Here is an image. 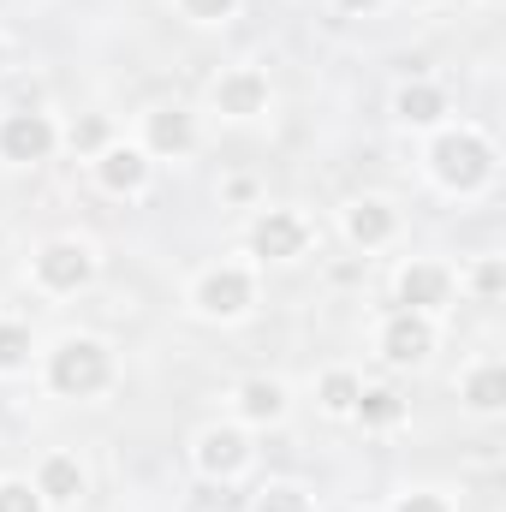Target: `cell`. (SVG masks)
Listing matches in <instances>:
<instances>
[{
    "mask_svg": "<svg viewBox=\"0 0 506 512\" xmlns=\"http://www.w3.org/2000/svg\"><path fill=\"white\" fill-rule=\"evenodd\" d=\"M423 167H429L435 191H447V197H477V191L495 185V173H501V149H495V137H489L483 126H471V120H447V126L429 131Z\"/></svg>",
    "mask_w": 506,
    "mask_h": 512,
    "instance_id": "1",
    "label": "cell"
},
{
    "mask_svg": "<svg viewBox=\"0 0 506 512\" xmlns=\"http://www.w3.org/2000/svg\"><path fill=\"white\" fill-rule=\"evenodd\" d=\"M120 382V358L102 334H60L42 352V387L54 399H102Z\"/></svg>",
    "mask_w": 506,
    "mask_h": 512,
    "instance_id": "2",
    "label": "cell"
},
{
    "mask_svg": "<svg viewBox=\"0 0 506 512\" xmlns=\"http://www.w3.org/2000/svg\"><path fill=\"white\" fill-rule=\"evenodd\" d=\"M256 298H262V286H256V262H209V268H197L191 274V286H185V304H191V316H203V322H245L256 310Z\"/></svg>",
    "mask_w": 506,
    "mask_h": 512,
    "instance_id": "3",
    "label": "cell"
},
{
    "mask_svg": "<svg viewBox=\"0 0 506 512\" xmlns=\"http://www.w3.org/2000/svg\"><path fill=\"white\" fill-rule=\"evenodd\" d=\"M96 274H102V256H96L90 239H78V233L42 239L30 251V286L48 292V298H78V292L96 286Z\"/></svg>",
    "mask_w": 506,
    "mask_h": 512,
    "instance_id": "4",
    "label": "cell"
},
{
    "mask_svg": "<svg viewBox=\"0 0 506 512\" xmlns=\"http://www.w3.org/2000/svg\"><path fill=\"white\" fill-rule=\"evenodd\" d=\"M245 251L256 262H304V256L316 251V221L304 215V209H286V203H268V209H256L251 227H245Z\"/></svg>",
    "mask_w": 506,
    "mask_h": 512,
    "instance_id": "5",
    "label": "cell"
},
{
    "mask_svg": "<svg viewBox=\"0 0 506 512\" xmlns=\"http://www.w3.org/2000/svg\"><path fill=\"white\" fill-rule=\"evenodd\" d=\"M453 298H459V274H453L447 262L411 256V262L393 268V310H417V316H435V322H441V310H447Z\"/></svg>",
    "mask_w": 506,
    "mask_h": 512,
    "instance_id": "6",
    "label": "cell"
},
{
    "mask_svg": "<svg viewBox=\"0 0 506 512\" xmlns=\"http://www.w3.org/2000/svg\"><path fill=\"white\" fill-rule=\"evenodd\" d=\"M251 429L245 423H203L197 435H191V465H197V477H209V483H239L245 471H251Z\"/></svg>",
    "mask_w": 506,
    "mask_h": 512,
    "instance_id": "7",
    "label": "cell"
},
{
    "mask_svg": "<svg viewBox=\"0 0 506 512\" xmlns=\"http://www.w3.org/2000/svg\"><path fill=\"white\" fill-rule=\"evenodd\" d=\"M441 346V322L417 316V310H387L376 328V352L387 370H423Z\"/></svg>",
    "mask_w": 506,
    "mask_h": 512,
    "instance_id": "8",
    "label": "cell"
},
{
    "mask_svg": "<svg viewBox=\"0 0 506 512\" xmlns=\"http://www.w3.org/2000/svg\"><path fill=\"white\" fill-rule=\"evenodd\" d=\"M197 143H203V126H197V114H191L185 102H155V108H143V120H137V149H143L149 161H185Z\"/></svg>",
    "mask_w": 506,
    "mask_h": 512,
    "instance_id": "9",
    "label": "cell"
},
{
    "mask_svg": "<svg viewBox=\"0 0 506 512\" xmlns=\"http://www.w3.org/2000/svg\"><path fill=\"white\" fill-rule=\"evenodd\" d=\"M209 108H215L221 120H233V126H251V120H262V114L274 108V84H268L262 66H227V72L209 84Z\"/></svg>",
    "mask_w": 506,
    "mask_h": 512,
    "instance_id": "10",
    "label": "cell"
},
{
    "mask_svg": "<svg viewBox=\"0 0 506 512\" xmlns=\"http://www.w3.org/2000/svg\"><path fill=\"white\" fill-rule=\"evenodd\" d=\"M60 149V120L42 114V108H18L0 120V161L6 167H36V161H54Z\"/></svg>",
    "mask_w": 506,
    "mask_h": 512,
    "instance_id": "11",
    "label": "cell"
},
{
    "mask_svg": "<svg viewBox=\"0 0 506 512\" xmlns=\"http://www.w3.org/2000/svg\"><path fill=\"white\" fill-rule=\"evenodd\" d=\"M340 233H346V245L352 251H387L393 239H399V203L393 197H381V191H364V197H352L346 209H340Z\"/></svg>",
    "mask_w": 506,
    "mask_h": 512,
    "instance_id": "12",
    "label": "cell"
},
{
    "mask_svg": "<svg viewBox=\"0 0 506 512\" xmlns=\"http://www.w3.org/2000/svg\"><path fill=\"white\" fill-rule=\"evenodd\" d=\"M90 179H96L108 197H143V191H149V179H155V161H149L137 143L114 137L102 155H90Z\"/></svg>",
    "mask_w": 506,
    "mask_h": 512,
    "instance_id": "13",
    "label": "cell"
},
{
    "mask_svg": "<svg viewBox=\"0 0 506 512\" xmlns=\"http://www.w3.org/2000/svg\"><path fill=\"white\" fill-rule=\"evenodd\" d=\"M227 405H233V423H245V429H280L292 411V387L280 376H245V382H233Z\"/></svg>",
    "mask_w": 506,
    "mask_h": 512,
    "instance_id": "14",
    "label": "cell"
},
{
    "mask_svg": "<svg viewBox=\"0 0 506 512\" xmlns=\"http://www.w3.org/2000/svg\"><path fill=\"white\" fill-rule=\"evenodd\" d=\"M30 483H36V495L48 501V512H66V507H78V501L90 495V471H84V459H78V453H66V447L42 453Z\"/></svg>",
    "mask_w": 506,
    "mask_h": 512,
    "instance_id": "15",
    "label": "cell"
},
{
    "mask_svg": "<svg viewBox=\"0 0 506 512\" xmlns=\"http://www.w3.org/2000/svg\"><path fill=\"white\" fill-rule=\"evenodd\" d=\"M393 120H399L405 131L447 126V90H441V84H429V78H405V84L393 90Z\"/></svg>",
    "mask_w": 506,
    "mask_h": 512,
    "instance_id": "16",
    "label": "cell"
},
{
    "mask_svg": "<svg viewBox=\"0 0 506 512\" xmlns=\"http://www.w3.org/2000/svg\"><path fill=\"white\" fill-rule=\"evenodd\" d=\"M459 399H465L471 417H501L506 411V364L501 358H477V364H465V376H459Z\"/></svg>",
    "mask_w": 506,
    "mask_h": 512,
    "instance_id": "17",
    "label": "cell"
},
{
    "mask_svg": "<svg viewBox=\"0 0 506 512\" xmlns=\"http://www.w3.org/2000/svg\"><path fill=\"white\" fill-rule=\"evenodd\" d=\"M405 399H399V387H381V382H364L358 393V411H352V423L364 429V435H393L399 423H405Z\"/></svg>",
    "mask_w": 506,
    "mask_h": 512,
    "instance_id": "18",
    "label": "cell"
},
{
    "mask_svg": "<svg viewBox=\"0 0 506 512\" xmlns=\"http://www.w3.org/2000/svg\"><path fill=\"white\" fill-rule=\"evenodd\" d=\"M358 393H364V376H358V370H346V364H328V370L316 376V411H322V417H334V423H352V411H358Z\"/></svg>",
    "mask_w": 506,
    "mask_h": 512,
    "instance_id": "19",
    "label": "cell"
},
{
    "mask_svg": "<svg viewBox=\"0 0 506 512\" xmlns=\"http://www.w3.org/2000/svg\"><path fill=\"white\" fill-rule=\"evenodd\" d=\"M36 358H42L36 328L24 316H0V376H30Z\"/></svg>",
    "mask_w": 506,
    "mask_h": 512,
    "instance_id": "20",
    "label": "cell"
},
{
    "mask_svg": "<svg viewBox=\"0 0 506 512\" xmlns=\"http://www.w3.org/2000/svg\"><path fill=\"white\" fill-rule=\"evenodd\" d=\"M114 137H120V131H114V120H108V114H78L72 126H60V143H66V149H72L78 161L102 155V149H108Z\"/></svg>",
    "mask_w": 506,
    "mask_h": 512,
    "instance_id": "21",
    "label": "cell"
},
{
    "mask_svg": "<svg viewBox=\"0 0 506 512\" xmlns=\"http://www.w3.org/2000/svg\"><path fill=\"white\" fill-rule=\"evenodd\" d=\"M459 286H465L477 304H495V298L506 292V262H501V256H477V262L459 274Z\"/></svg>",
    "mask_w": 506,
    "mask_h": 512,
    "instance_id": "22",
    "label": "cell"
},
{
    "mask_svg": "<svg viewBox=\"0 0 506 512\" xmlns=\"http://www.w3.org/2000/svg\"><path fill=\"white\" fill-rule=\"evenodd\" d=\"M251 512H310V489H298V483H262L251 495Z\"/></svg>",
    "mask_w": 506,
    "mask_h": 512,
    "instance_id": "23",
    "label": "cell"
},
{
    "mask_svg": "<svg viewBox=\"0 0 506 512\" xmlns=\"http://www.w3.org/2000/svg\"><path fill=\"white\" fill-rule=\"evenodd\" d=\"M173 6H179L185 24H203V30H209V24H233L245 0H173Z\"/></svg>",
    "mask_w": 506,
    "mask_h": 512,
    "instance_id": "24",
    "label": "cell"
},
{
    "mask_svg": "<svg viewBox=\"0 0 506 512\" xmlns=\"http://www.w3.org/2000/svg\"><path fill=\"white\" fill-rule=\"evenodd\" d=\"M0 512H48L30 477H0Z\"/></svg>",
    "mask_w": 506,
    "mask_h": 512,
    "instance_id": "25",
    "label": "cell"
},
{
    "mask_svg": "<svg viewBox=\"0 0 506 512\" xmlns=\"http://www.w3.org/2000/svg\"><path fill=\"white\" fill-rule=\"evenodd\" d=\"M387 512H453V501L441 489H405V495H393Z\"/></svg>",
    "mask_w": 506,
    "mask_h": 512,
    "instance_id": "26",
    "label": "cell"
},
{
    "mask_svg": "<svg viewBox=\"0 0 506 512\" xmlns=\"http://www.w3.org/2000/svg\"><path fill=\"white\" fill-rule=\"evenodd\" d=\"M221 197H227V203H251L256 185H251V179H227V185H221Z\"/></svg>",
    "mask_w": 506,
    "mask_h": 512,
    "instance_id": "27",
    "label": "cell"
},
{
    "mask_svg": "<svg viewBox=\"0 0 506 512\" xmlns=\"http://www.w3.org/2000/svg\"><path fill=\"white\" fill-rule=\"evenodd\" d=\"M334 6H340V12H358V18H370V12L387 6V0H334Z\"/></svg>",
    "mask_w": 506,
    "mask_h": 512,
    "instance_id": "28",
    "label": "cell"
},
{
    "mask_svg": "<svg viewBox=\"0 0 506 512\" xmlns=\"http://www.w3.org/2000/svg\"><path fill=\"white\" fill-rule=\"evenodd\" d=\"M405 6H441V0H405Z\"/></svg>",
    "mask_w": 506,
    "mask_h": 512,
    "instance_id": "29",
    "label": "cell"
},
{
    "mask_svg": "<svg viewBox=\"0 0 506 512\" xmlns=\"http://www.w3.org/2000/svg\"><path fill=\"white\" fill-rule=\"evenodd\" d=\"M0 72H6V42H0Z\"/></svg>",
    "mask_w": 506,
    "mask_h": 512,
    "instance_id": "30",
    "label": "cell"
},
{
    "mask_svg": "<svg viewBox=\"0 0 506 512\" xmlns=\"http://www.w3.org/2000/svg\"><path fill=\"white\" fill-rule=\"evenodd\" d=\"M0 256H6V227H0Z\"/></svg>",
    "mask_w": 506,
    "mask_h": 512,
    "instance_id": "31",
    "label": "cell"
},
{
    "mask_svg": "<svg viewBox=\"0 0 506 512\" xmlns=\"http://www.w3.org/2000/svg\"><path fill=\"white\" fill-rule=\"evenodd\" d=\"M483 6H501V0H483Z\"/></svg>",
    "mask_w": 506,
    "mask_h": 512,
    "instance_id": "32",
    "label": "cell"
},
{
    "mask_svg": "<svg viewBox=\"0 0 506 512\" xmlns=\"http://www.w3.org/2000/svg\"><path fill=\"white\" fill-rule=\"evenodd\" d=\"M0 6H6V0H0Z\"/></svg>",
    "mask_w": 506,
    "mask_h": 512,
    "instance_id": "33",
    "label": "cell"
}]
</instances>
